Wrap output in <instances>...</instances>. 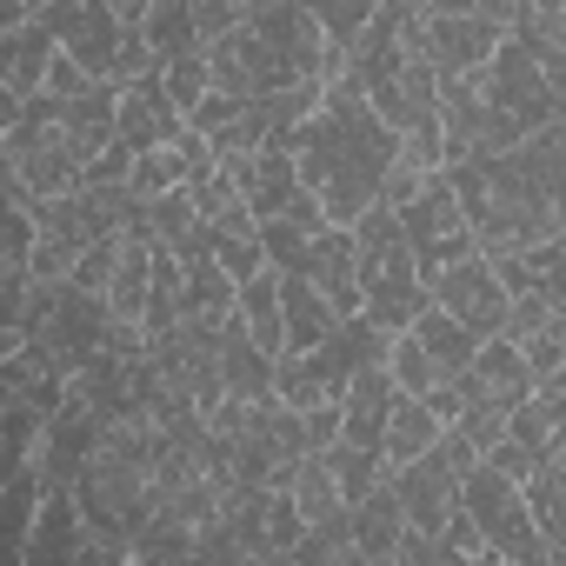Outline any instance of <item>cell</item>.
Returning a JSON list of instances; mask_svg holds the SVG:
<instances>
[{"instance_id": "cell-1", "label": "cell", "mask_w": 566, "mask_h": 566, "mask_svg": "<svg viewBox=\"0 0 566 566\" xmlns=\"http://www.w3.org/2000/svg\"><path fill=\"white\" fill-rule=\"evenodd\" d=\"M447 187L480 260H520L566 240V120L513 140L500 160L447 167Z\"/></svg>"}, {"instance_id": "cell-2", "label": "cell", "mask_w": 566, "mask_h": 566, "mask_svg": "<svg viewBox=\"0 0 566 566\" xmlns=\"http://www.w3.org/2000/svg\"><path fill=\"white\" fill-rule=\"evenodd\" d=\"M394 160H400V140L380 127V114L347 81H327L321 107L294 134L301 193L327 213V227H354L367 207H380V187H387Z\"/></svg>"}, {"instance_id": "cell-3", "label": "cell", "mask_w": 566, "mask_h": 566, "mask_svg": "<svg viewBox=\"0 0 566 566\" xmlns=\"http://www.w3.org/2000/svg\"><path fill=\"white\" fill-rule=\"evenodd\" d=\"M354 287H360V321H374L387 340L407 334L427 314V280L413 273V253L400 240V220L387 207H367L354 227Z\"/></svg>"}, {"instance_id": "cell-4", "label": "cell", "mask_w": 566, "mask_h": 566, "mask_svg": "<svg viewBox=\"0 0 566 566\" xmlns=\"http://www.w3.org/2000/svg\"><path fill=\"white\" fill-rule=\"evenodd\" d=\"M420 54L440 81H467L493 61L513 28V0H413Z\"/></svg>"}, {"instance_id": "cell-5", "label": "cell", "mask_w": 566, "mask_h": 566, "mask_svg": "<svg viewBox=\"0 0 566 566\" xmlns=\"http://www.w3.org/2000/svg\"><path fill=\"white\" fill-rule=\"evenodd\" d=\"M460 513L473 520L480 553H493V559H506V566H566V559L533 533V520H526V506H520V486H513V480H500V473L473 467V473H467V486H460Z\"/></svg>"}, {"instance_id": "cell-6", "label": "cell", "mask_w": 566, "mask_h": 566, "mask_svg": "<svg viewBox=\"0 0 566 566\" xmlns=\"http://www.w3.org/2000/svg\"><path fill=\"white\" fill-rule=\"evenodd\" d=\"M467 81H473V94H480L500 120H513L520 134H539V127H559V120H566V87H553L546 67H539L526 48H513V41H500L493 61H486L480 74H467Z\"/></svg>"}, {"instance_id": "cell-7", "label": "cell", "mask_w": 566, "mask_h": 566, "mask_svg": "<svg viewBox=\"0 0 566 566\" xmlns=\"http://www.w3.org/2000/svg\"><path fill=\"white\" fill-rule=\"evenodd\" d=\"M480 460H473V447L467 440H453V433H440L413 467H394L387 473V486H394V500H400V520L413 526V533H440L447 526V513L460 506V486H467V473H473Z\"/></svg>"}, {"instance_id": "cell-8", "label": "cell", "mask_w": 566, "mask_h": 566, "mask_svg": "<svg viewBox=\"0 0 566 566\" xmlns=\"http://www.w3.org/2000/svg\"><path fill=\"white\" fill-rule=\"evenodd\" d=\"M400 240H407V253H413V273L420 280H433V273H447V266H460V260H473V233H467V220H460V207H453V187H447V174H433L400 213Z\"/></svg>"}, {"instance_id": "cell-9", "label": "cell", "mask_w": 566, "mask_h": 566, "mask_svg": "<svg viewBox=\"0 0 566 566\" xmlns=\"http://www.w3.org/2000/svg\"><path fill=\"white\" fill-rule=\"evenodd\" d=\"M34 21L54 34V48H61L87 81H114V61H120L114 0H41Z\"/></svg>"}, {"instance_id": "cell-10", "label": "cell", "mask_w": 566, "mask_h": 566, "mask_svg": "<svg viewBox=\"0 0 566 566\" xmlns=\"http://www.w3.org/2000/svg\"><path fill=\"white\" fill-rule=\"evenodd\" d=\"M427 307L447 314V321H460L480 347L506 334V294H500V280H493V266H486L480 253L427 280Z\"/></svg>"}, {"instance_id": "cell-11", "label": "cell", "mask_w": 566, "mask_h": 566, "mask_svg": "<svg viewBox=\"0 0 566 566\" xmlns=\"http://www.w3.org/2000/svg\"><path fill=\"white\" fill-rule=\"evenodd\" d=\"M101 433H107V420L67 394V400L48 413V427H41L34 480H41V486H74V480H81V467H87V453L101 447Z\"/></svg>"}, {"instance_id": "cell-12", "label": "cell", "mask_w": 566, "mask_h": 566, "mask_svg": "<svg viewBox=\"0 0 566 566\" xmlns=\"http://www.w3.org/2000/svg\"><path fill=\"white\" fill-rule=\"evenodd\" d=\"M180 134H187V120L167 107L160 74H140V81L120 87V101H114V147H127V154H154V147H174Z\"/></svg>"}, {"instance_id": "cell-13", "label": "cell", "mask_w": 566, "mask_h": 566, "mask_svg": "<svg viewBox=\"0 0 566 566\" xmlns=\"http://www.w3.org/2000/svg\"><path fill=\"white\" fill-rule=\"evenodd\" d=\"M301 280L334 307V321H354L360 314V287H354V233L347 227H321L301 253Z\"/></svg>"}, {"instance_id": "cell-14", "label": "cell", "mask_w": 566, "mask_h": 566, "mask_svg": "<svg viewBox=\"0 0 566 566\" xmlns=\"http://www.w3.org/2000/svg\"><path fill=\"white\" fill-rule=\"evenodd\" d=\"M81 553H87V526H81L74 493L67 486H41V506H34L21 566H81Z\"/></svg>"}, {"instance_id": "cell-15", "label": "cell", "mask_w": 566, "mask_h": 566, "mask_svg": "<svg viewBox=\"0 0 566 566\" xmlns=\"http://www.w3.org/2000/svg\"><path fill=\"white\" fill-rule=\"evenodd\" d=\"M220 394L240 407H273V360L240 334V321H220Z\"/></svg>"}, {"instance_id": "cell-16", "label": "cell", "mask_w": 566, "mask_h": 566, "mask_svg": "<svg viewBox=\"0 0 566 566\" xmlns=\"http://www.w3.org/2000/svg\"><path fill=\"white\" fill-rule=\"evenodd\" d=\"M394 380H387V367H367V374H354L347 380V394H340V440L347 447H374L380 453V433H387V413H394Z\"/></svg>"}, {"instance_id": "cell-17", "label": "cell", "mask_w": 566, "mask_h": 566, "mask_svg": "<svg viewBox=\"0 0 566 566\" xmlns=\"http://www.w3.org/2000/svg\"><path fill=\"white\" fill-rule=\"evenodd\" d=\"M520 506H526L533 533L566 559V453H546V460L520 480Z\"/></svg>"}, {"instance_id": "cell-18", "label": "cell", "mask_w": 566, "mask_h": 566, "mask_svg": "<svg viewBox=\"0 0 566 566\" xmlns=\"http://www.w3.org/2000/svg\"><path fill=\"white\" fill-rule=\"evenodd\" d=\"M280 280V340H287V354H314L340 321H334V307L307 287L301 273H273Z\"/></svg>"}, {"instance_id": "cell-19", "label": "cell", "mask_w": 566, "mask_h": 566, "mask_svg": "<svg viewBox=\"0 0 566 566\" xmlns=\"http://www.w3.org/2000/svg\"><path fill=\"white\" fill-rule=\"evenodd\" d=\"M400 533H407V520H400V500H394L387 480H380L367 500L347 506V539H354V553H367L374 566H387V559L400 553Z\"/></svg>"}, {"instance_id": "cell-20", "label": "cell", "mask_w": 566, "mask_h": 566, "mask_svg": "<svg viewBox=\"0 0 566 566\" xmlns=\"http://www.w3.org/2000/svg\"><path fill=\"white\" fill-rule=\"evenodd\" d=\"M114 101H120L114 81H87L74 101H61V127H67V140L81 147V160H101V154L114 147Z\"/></svg>"}, {"instance_id": "cell-21", "label": "cell", "mask_w": 566, "mask_h": 566, "mask_svg": "<svg viewBox=\"0 0 566 566\" xmlns=\"http://www.w3.org/2000/svg\"><path fill=\"white\" fill-rule=\"evenodd\" d=\"M61 48H54V34L41 28V21H28L21 34H8L0 41V87H8L21 107L41 94V81H48V61H54Z\"/></svg>"}, {"instance_id": "cell-22", "label": "cell", "mask_w": 566, "mask_h": 566, "mask_svg": "<svg viewBox=\"0 0 566 566\" xmlns=\"http://www.w3.org/2000/svg\"><path fill=\"white\" fill-rule=\"evenodd\" d=\"M314 360L347 387L354 374H367V367H380V360H387V334H380L374 321H360V314H354V321H340V327L314 347Z\"/></svg>"}, {"instance_id": "cell-23", "label": "cell", "mask_w": 566, "mask_h": 566, "mask_svg": "<svg viewBox=\"0 0 566 566\" xmlns=\"http://www.w3.org/2000/svg\"><path fill=\"white\" fill-rule=\"evenodd\" d=\"M247 213L253 220H287L294 200H301V174H294V154H253V174L240 187Z\"/></svg>"}, {"instance_id": "cell-24", "label": "cell", "mask_w": 566, "mask_h": 566, "mask_svg": "<svg viewBox=\"0 0 566 566\" xmlns=\"http://www.w3.org/2000/svg\"><path fill=\"white\" fill-rule=\"evenodd\" d=\"M233 321H240V334H247L266 360L287 354V340H280V280H273V273H253L247 287L233 294Z\"/></svg>"}, {"instance_id": "cell-25", "label": "cell", "mask_w": 566, "mask_h": 566, "mask_svg": "<svg viewBox=\"0 0 566 566\" xmlns=\"http://www.w3.org/2000/svg\"><path fill=\"white\" fill-rule=\"evenodd\" d=\"M407 340H413V347H420V354L433 360V374H440V380H460V374L473 367V354H480V340H473V334H467L460 321L433 314V307H427V314H420V321L407 327Z\"/></svg>"}, {"instance_id": "cell-26", "label": "cell", "mask_w": 566, "mask_h": 566, "mask_svg": "<svg viewBox=\"0 0 566 566\" xmlns=\"http://www.w3.org/2000/svg\"><path fill=\"white\" fill-rule=\"evenodd\" d=\"M440 433H447V427H440V413H433L427 400H394L387 433H380V460H387V473H394V467H413Z\"/></svg>"}, {"instance_id": "cell-27", "label": "cell", "mask_w": 566, "mask_h": 566, "mask_svg": "<svg viewBox=\"0 0 566 566\" xmlns=\"http://www.w3.org/2000/svg\"><path fill=\"white\" fill-rule=\"evenodd\" d=\"M294 500V513H301V526H327V520H340L347 506H340V486H334V473H327V460L321 453H307L294 473H287V486H280Z\"/></svg>"}, {"instance_id": "cell-28", "label": "cell", "mask_w": 566, "mask_h": 566, "mask_svg": "<svg viewBox=\"0 0 566 566\" xmlns=\"http://www.w3.org/2000/svg\"><path fill=\"white\" fill-rule=\"evenodd\" d=\"M140 41L154 54V67L180 61V54H200L193 41V14H187V0H147V21H140Z\"/></svg>"}, {"instance_id": "cell-29", "label": "cell", "mask_w": 566, "mask_h": 566, "mask_svg": "<svg viewBox=\"0 0 566 566\" xmlns=\"http://www.w3.org/2000/svg\"><path fill=\"white\" fill-rule=\"evenodd\" d=\"M127 553L140 566H193V526H180L174 513H147L127 539Z\"/></svg>"}, {"instance_id": "cell-30", "label": "cell", "mask_w": 566, "mask_h": 566, "mask_svg": "<svg viewBox=\"0 0 566 566\" xmlns=\"http://www.w3.org/2000/svg\"><path fill=\"white\" fill-rule=\"evenodd\" d=\"M307 14H314V28H321V41H327V61L347 67L354 41H360L367 21H374V0H307Z\"/></svg>"}, {"instance_id": "cell-31", "label": "cell", "mask_w": 566, "mask_h": 566, "mask_svg": "<svg viewBox=\"0 0 566 566\" xmlns=\"http://www.w3.org/2000/svg\"><path fill=\"white\" fill-rule=\"evenodd\" d=\"M34 506H41V480L34 473L28 480H0V566H21Z\"/></svg>"}, {"instance_id": "cell-32", "label": "cell", "mask_w": 566, "mask_h": 566, "mask_svg": "<svg viewBox=\"0 0 566 566\" xmlns=\"http://www.w3.org/2000/svg\"><path fill=\"white\" fill-rule=\"evenodd\" d=\"M321 460H327V473H334V486H340V506L367 500V493L387 480V460H380L374 447H347V440H334Z\"/></svg>"}, {"instance_id": "cell-33", "label": "cell", "mask_w": 566, "mask_h": 566, "mask_svg": "<svg viewBox=\"0 0 566 566\" xmlns=\"http://www.w3.org/2000/svg\"><path fill=\"white\" fill-rule=\"evenodd\" d=\"M28 247H34V207L0 187V273H21Z\"/></svg>"}, {"instance_id": "cell-34", "label": "cell", "mask_w": 566, "mask_h": 566, "mask_svg": "<svg viewBox=\"0 0 566 566\" xmlns=\"http://www.w3.org/2000/svg\"><path fill=\"white\" fill-rule=\"evenodd\" d=\"M160 94H167V107L187 120V114L207 101V54H180V61H167V67H160Z\"/></svg>"}, {"instance_id": "cell-35", "label": "cell", "mask_w": 566, "mask_h": 566, "mask_svg": "<svg viewBox=\"0 0 566 566\" xmlns=\"http://www.w3.org/2000/svg\"><path fill=\"white\" fill-rule=\"evenodd\" d=\"M301 253H307V233L294 220H260V260H266V273H301Z\"/></svg>"}, {"instance_id": "cell-36", "label": "cell", "mask_w": 566, "mask_h": 566, "mask_svg": "<svg viewBox=\"0 0 566 566\" xmlns=\"http://www.w3.org/2000/svg\"><path fill=\"white\" fill-rule=\"evenodd\" d=\"M301 533H307V526H301V513H294V500H287V493H266V520H260V546H266V553H280V559H287V553L301 546Z\"/></svg>"}, {"instance_id": "cell-37", "label": "cell", "mask_w": 566, "mask_h": 566, "mask_svg": "<svg viewBox=\"0 0 566 566\" xmlns=\"http://www.w3.org/2000/svg\"><path fill=\"white\" fill-rule=\"evenodd\" d=\"M21 314H28V273H0V360L21 354Z\"/></svg>"}, {"instance_id": "cell-38", "label": "cell", "mask_w": 566, "mask_h": 566, "mask_svg": "<svg viewBox=\"0 0 566 566\" xmlns=\"http://www.w3.org/2000/svg\"><path fill=\"white\" fill-rule=\"evenodd\" d=\"M114 253H120V233L114 240H94L81 260H74V273H67V287H81V294H107V273H114Z\"/></svg>"}, {"instance_id": "cell-39", "label": "cell", "mask_w": 566, "mask_h": 566, "mask_svg": "<svg viewBox=\"0 0 566 566\" xmlns=\"http://www.w3.org/2000/svg\"><path fill=\"white\" fill-rule=\"evenodd\" d=\"M187 14H193V41L213 48L240 28V0H187Z\"/></svg>"}, {"instance_id": "cell-40", "label": "cell", "mask_w": 566, "mask_h": 566, "mask_svg": "<svg viewBox=\"0 0 566 566\" xmlns=\"http://www.w3.org/2000/svg\"><path fill=\"white\" fill-rule=\"evenodd\" d=\"M394 566H467V559H460V553H453L440 533H413V526H407V533H400V553H394Z\"/></svg>"}, {"instance_id": "cell-41", "label": "cell", "mask_w": 566, "mask_h": 566, "mask_svg": "<svg viewBox=\"0 0 566 566\" xmlns=\"http://www.w3.org/2000/svg\"><path fill=\"white\" fill-rule=\"evenodd\" d=\"M334 440H340V413H334V407L301 413V447H307V453H327Z\"/></svg>"}, {"instance_id": "cell-42", "label": "cell", "mask_w": 566, "mask_h": 566, "mask_svg": "<svg viewBox=\"0 0 566 566\" xmlns=\"http://www.w3.org/2000/svg\"><path fill=\"white\" fill-rule=\"evenodd\" d=\"M81 87H87V74H81L67 54H54V61H48V81H41V94H48V101H74Z\"/></svg>"}, {"instance_id": "cell-43", "label": "cell", "mask_w": 566, "mask_h": 566, "mask_svg": "<svg viewBox=\"0 0 566 566\" xmlns=\"http://www.w3.org/2000/svg\"><path fill=\"white\" fill-rule=\"evenodd\" d=\"M14 120H21V101H14L8 87H0V140H8V134H14Z\"/></svg>"}, {"instance_id": "cell-44", "label": "cell", "mask_w": 566, "mask_h": 566, "mask_svg": "<svg viewBox=\"0 0 566 566\" xmlns=\"http://www.w3.org/2000/svg\"><path fill=\"white\" fill-rule=\"evenodd\" d=\"M127 566H140V559H127Z\"/></svg>"}, {"instance_id": "cell-45", "label": "cell", "mask_w": 566, "mask_h": 566, "mask_svg": "<svg viewBox=\"0 0 566 566\" xmlns=\"http://www.w3.org/2000/svg\"><path fill=\"white\" fill-rule=\"evenodd\" d=\"M0 41H8V34H0Z\"/></svg>"}]
</instances>
